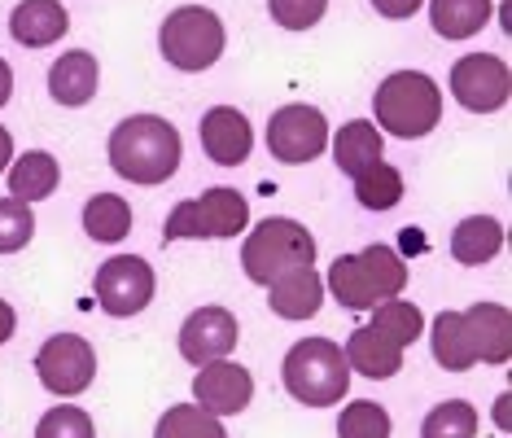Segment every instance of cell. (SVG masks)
Returning <instances> with one entry per match:
<instances>
[{
	"label": "cell",
	"mask_w": 512,
	"mask_h": 438,
	"mask_svg": "<svg viewBox=\"0 0 512 438\" xmlns=\"http://www.w3.org/2000/svg\"><path fill=\"white\" fill-rule=\"evenodd\" d=\"M110 167L132 184H167L180 167V132L158 114H132L110 132Z\"/></svg>",
	"instance_id": "1"
},
{
	"label": "cell",
	"mask_w": 512,
	"mask_h": 438,
	"mask_svg": "<svg viewBox=\"0 0 512 438\" xmlns=\"http://www.w3.org/2000/svg\"><path fill=\"white\" fill-rule=\"evenodd\" d=\"M329 290L346 311H372L407 290V263L390 246H368L329 268Z\"/></svg>",
	"instance_id": "2"
},
{
	"label": "cell",
	"mask_w": 512,
	"mask_h": 438,
	"mask_svg": "<svg viewBox=\"0 0 512 438\" xmlns=\"http://www.w3.org/2000/svg\"><path fill=\"white\" fill-rule=\"evenodd\" d=\"M372 114L390 136L416 141L429 136L442 119V92L425 71H394L390 79H381L377 97H372Z\"/></svg>",
	"instance_id": "3"
},
{
	"label": "cell",
	"mask_w": 512,
	"mask_h": 438,
	"mask_svg": "<svg viewBox=\"0 0 512 438\" xmlns=\"http://www.w3.org/2000/svg\"><path fill=\"white\" fill-rule=\"evenodd\" d=\"M285 390L311 408H333L342 395H351V368L337 342L302 338L285 355Z\"/></svg>",
	"instance_id": "4"
},
{
	"label": "cell",
	"mask_w": 512,
	"mask_h": 438,
	"mask_svg": "<svg viewBox=\"0 0 512 438\" xmlns=\"http://www.w3.org/2000/svg\"><path fill=\"white\" fill-rule=\"evenodd\" d=\"M316 263V237L298 219H263L241 246V268L254 285H272L294 268Z\"/></svg>",
	"instance_id": "5"
},
{
	"label": "cell",
	"mask_w": 512,
	"mask_h": 438,
	"mask_svg": "<svg viewBox=\"0 0 512 438\" xmlns=\"http://www.w3.org/2000/svg\"><path fill=\"white\" fill-rule=\"evenodd\" d=\"M158 44H162V57H167L176 71H206V66H215L219 53H224V22L206 5L171 9L158 31Z\"/></svg>",
	"instance_id": "6"
},
{
	"label": "cell",
	"mask_w": 512,
	"mask_h": 438,
	"mask_svg": "<svg viewBox=\"0 0 512 438\" xmlns=\"http://www.w3.org/2000/svg\"><path fill=\"white\" fill-rule=\"evenodd\" d=\"M246 198L237 189H206L202 198L193 202H180L176 211L167 215L162 224V237L167 241H184V237H197V241H224V237H237L246 228Z\"/></svg>",
	"instance_id": "7"
},
{
	"label": "cell",
	"mask_w": 512,
	"mask_h": 438,
	"mask_svg": "<svg viewBox=\"0 0 512 438\" xmlns=\"http://www.w3.org/2000/svg\"><path fill=\"white\" fill-rule=\"evenodd\" d=\"M36 373L49 395H84L97 377V351L79 333H53L36 355Z\"/></svg>",
	"instance_id": "8"
},
{
	"label": "cell",
	"mask_w": 512,
	"mask_h": 438,
	"mask_svg": "<svg viewBox=\"0 0 512 438\" xmlns=\"http://www.w3.org/2000/svg\"><path fill=\"white\" fill-rule=\"evenodd\" d=\"M508 92H512V75L508 62L495 53H469L451 66V97L460 101L464 110L473 114H495L508 106Z\"/></svg>",
	"instance_id": "9"
},
{
	"label": "cell",
	"mask_w": 512,
	"mask_h": 438,
	"mask_svg": "<svg viewBox=\"0 0 512 438\" xmlns=\"http://www.w3.org/2000/svg\"><path fill=\"white\" fill-rule=\"evenodd\" d=\"M324 145H329V123H324V114L316 106H285L267 123V149H272V158H281L289 167L316 163Z\"/></svg>",
	"instance_id": "10"
},
{
	"label": "cell",
	"mask_w": 512,
	"mask_h": 438,
	"mask_svg": "<svg viewBox=\"0 0 512 438\" xmlns=\"http://www.w3.org/2000/svg\"><path fill=\"white\" fill-rule=\"evenodd\" d=\"M154 298V268L141 255H114L97 272V303L110 316H136Z\"/></svg>",
	"instance_id": "11"
},
{
	"label": "cell",
	"mask_w": 512,
	"mask_h": 438,
	"mask_svg": "<svg viewBox=\"0 0 512 438\" xmlns=\"http://www.w3.org/2000/svg\"><path fill=\"white\" fill-rule=\"evenodd\" d=\"M237 347V316L228 307H197L180 329V355L189 364H215L228 360Z\"/></svg>",
	"instance_id": "12"
},
{
	"label": "cell",
	"mask_w": 512,
	"mask_h": 438,
	"mask_svg": "<svg viewBox=\"0 0 512 438\" xmlns=\"http://www.w3.org/2000/svg\"><path fill=\"white\" fill-rule=\"evenodd\" d=\"M193 395H197V408H206L211 417H232V412H246V403L254 399V377L250 368L232 360H215V364H202Z\"/></svg>",
	"instance_id": "13"
},
{
	"label": "cell",
	"mask_w": 512,
	"mask_h": 438,
	"mask_svg": "<svg viewBox=\"0 0 512 438\" xmlns=\"http://www.w3.org/2000/svg\"><path fill=\"white\" fill-rule=\"evenodd\" d=\"M473 364H508L512 355V311L504 303H473L460 311Z\"/></svg>",
	"instance_id": "14"
},
{
	"label": "cell",
	"mask_w": 512,
	"mask_h": 438,
	"mask_svg": "<svg viewBox=\"0 0 512 438\" xmlns=\"http://www.w3.org/2000/svg\"><path fill=\"white\" fill-rule=\"evenodd\" d=\"M202 149H206V158L219 163V167H241L250 158V149H254L250 119L241 110H232V106L206 110V119H202Z\"/></svg>",
	"instance_id": "15"
},
{
	"label": "cell",
	"mask_w": 512,
	"mask_h": 438,
	"mask_svg": "<svg viewBox=\"0 0 512 438\" xmlns=\"http://www.w3.org/2000/svg\"><path fill=\"white\" fill-rule=\"evenodd\" d=\"M71 27V14H66L62 0H22V5L9 14V36H14L22 49H44V44H57Z\"/></svg>",
	"instance_id": "16"
},
{
	"label": "cell",
	"mask_w": 512,
	"mask_h": 438,
	"mask_svg": "<svg viewBox=\"0 0 512 438\" xmlns=\"http://www.w3.org/2000/svg\"><path fill=\"white\" fill-rule=\"evenodd\" d=\"M267 303L281 320H311L324 303V281L316 276V263L311 268H294L285 272L281 281L267 285Z\"/></svg>",
	"instance_id": "17"
},
{
	"label": "cell",
	"mask_w": 512,
	"mask_h": 438,
	"mask_svg": "<svg viewBox=\"0 0 512 438\" xmlns=\"http://www.w3.org/2000/svg\"><path fill=\"white\" fill-rule=\"evenodd\" d=\"M97 57L75 49L66 57H57L53 71H49V92L57 106H88L92 97H97Z\"/></svg>",
	"instance_id": "18"
},
{
	"label": "cell",
	"mask_w": 512,
	"mask_h": 438,
	"mask_svg": "<svg viewBox=\"0 0 512 438\" xmlns=\"http://www.w3.org/2000/svg\"><path fill=\"white\" fill-rule=\"evenodd\" d=\"M342 355H346V368H351V373H364V377H372V382L394 377L403 368V351L381 338V333H372L368 325H359L351 333V342H346Z\"/></svg>",
	"instance_id": "19"
},
{
	"label": "cell",
	"mask_w": 512,
	"mask_h": 438,
	"mask_svg": "<svg viewBox=\"0 0 512 438\" xmlns=\"http://www.w3.org/2000/svg\"><path fill=\"white\" fill-rule=\"evenodd\" d=\"M381 132H377V123H368V119H355V123H346L342 132H337V141H333V158H337V167L346 171L351 180H359L364 171H372L377 163H386L381 158Z\"/></svg>",
	"instance_id": "20"
},
{
	"label": "cell",
	"mask_w": 512,
	"mask_h": 438,
	"mask_svg": "<svg viewBox=\"0 0 512 438\" xmlns=\"http://www.w3.org/2000/svg\"><path fill=\"white\" fill-rule=\"evenodd\" d=\"M57 184H62V167H57V158L44 154V149H31V154H22L18 163L9 167V193L27 206L53 198Z\"/></svg>",
	"instance_id": "21"
},
{
	"label": "cell",
	"mask_w": 512,
	"mask_h": 438,
	"mask_svg": "<svg viewBox=\"0 0 512 438\" xmlns=\"http://www.w3.org/2000/svg\"><path fill=\"white\" fill-rule=\"evenodd\" d=\"M499 250H504V224L491 215H469L460 219V228L451 233V255H456L464 268H477V263H491Z\"/></svg>",
	"instance_id": "22"
},
{
	"label": "cell",
	"mask_w": 512,
	"mask_h": 438,
	"mask_svg": "<svg viewBox=\"0 0 512 438\" xmlns=\"http://www.w3.org/2000/svg\"><path fill=\"white\" fill-rule=\"evenodd\" d=\"M491 0H429V22L442 40H469L491 22Z\"/></svg>",
	"instance_id": "23"
},
{
	"label": "cell",
	"mask_w": 512,
	"mask_h": 438,
	"mask_svg": "<svg viewBox=\"0 0 512 438\" xmlns=\"http://www.w3.org/2000/svg\"><path fill=\"white\" fill-rule=\"evenodd\" d=\"M372 333H381L386 342H394L399 351H407L416 338H421L425 329V316L416 303H407V298H386V303L372 307V320H368Z\"/></svg>",
	"instance_id": "24"
},
{
	"label": "cell",
	"mask_w": 512,
	"mask_h": 438,
	"mask_svg": "<svg viewBox=\"0 0 512 438\" xmlns=\"http://www.w3.org/2000/svg\"><path fill=\"white\" fill-rule=\"evenodd\" d=\"M84 233L92 241H101V246L123 241L127 233H132V206H127L119 193H97V198H88V206H84Z\"/></svg>",
	"instance_id": "25"
},
{
	"label": "cell",
	"mask_w": 512,
	"mask_h": 438,
	"mask_svg": "<svg viewBox=\"0 0 512 438\" xmlns=\"http://www.w3.org/2000/svg\"><path fill=\"white\" fill-rule=\"evenodd\" d=\"M434 360L447 373H469L473 368V351H469V338H464L460 311H442L434 320Z\"/></svg>",
	"instance_id": "26"
},
{
	"label": "cell",
	"mask_w": 512,
	"mask_h": 438,
	"mask_svg": "<svg viewBox=\"0 0 512 438\" xmlns=\"http://www.w3.org/2000/svg\"><path fill=\"white\" fill-rule=\"evenodd\" d=\"M154 438H228V430L197 403H176L171 412H162Z\"/></svg>",
	"instance_id": "27"
},
{
	"label": "cell",
	"mask_w": 512,
	"mask_h": 438,
	"mask_svg": "<svg viewBox=\"0 0 512 438\" xmlns=\"http://www.w3.org/2000/svg\"><path fill=\"white\" fill-rule=\"evenodd\" d=\"M355 198L364 211H390V206L403 202V176L399 167L390 163H377L372 171H364V176L355 180Z\"/></svg>",
	"instance_id": "28"
},
{
	"label": "cell",
	"mask_w": 512,
	"mask_h": 438,
	"mask_svg": "<svg viewBox=\"0 0 512 438\" xmlns=\"http://www.w3.org/2000/svg\"><path fill=\"white\" fill-rule=\"evenodd\" d=\"M421 438H477V408L464 399H447L421 425Z\"/></svg>",
	"instance_id": "29"
},
{
	"label": "cell",
	"mask_w": 512,
	"mask_h": 438,
	"mask_svg": "<svg viewBox=\"0 0 512 438\" xmlns=\"http://www.w3.org/2000/svg\"><path fill=\"white\" fill-rule=\"evenodd\" d=\"M337 438H390V417L386 408L368 399L346 403V412L337 417Z\"/></svg>",
	"instance_id": "30"
},
{
	"label": "cell",
	"mask_w": 512,
	"mask_h": 438,
	"mask_svg": "<svg viewBox=\"0 0 512 438\" xmlns=\"http://www.w3.org/2000/svg\"><path fill=\"white\" fill-rule=\"evenodd\" d=\"M36 438H97V430H92V417L84 408H75V403H57V408H49L40 417Z\"/></svg>",
	"instance_id": "31"
},
{
	"label": "cell",
	"mask_w": 512,
	"mask_h": 438,
	"mask_svg": "<svg viewBox=\"0 0 512 438\" xmlns=\"http://www.w3.org/2000/svg\"><path fill=\"white\" fill-rule=\"evenodd\" d=\"M31 233H36V215H31V206L18 202V198L0 202V255L22 250L31 241Z\"/></svg>",
	"instance_id": "32"
},
{
	"label": "cell",
	"mask_w": 512,
	"mask_h": 438,
	"mask_svg": "<svg viewBox=\"0 0 512 438\" xmlns=\"http://www.w3.org/2000/svg\"><path fill=\"white\" fill-rule=\"evenodd\" d=\"M267 9H272L276 27H285V31H307V27H316V22L324 18L329 0H267Z\"/></svg>",
	"instance_id": "33"
},
{
	"label": "cell",
	"mask_w": 512,
	"mask_h": 438,
	"mask_svg": "<svg viewBox=\"0 0 512 438\" xmlns=\"http://www.w3.org/2000/svg\"><path fill=\"white\" fill-rule=\"evenodd\" d=\"M421 5L425 0H372V9H377L381 18H412Z\"/></svg>",
	"instance_id": "34"
},
{
	"label": "cell",
	"mask_w": 512,
	"mask_h": 438,
	"mask_svg": "<svg viewBox=\"0 0 512 438\" xmlns=\"http://www.w3.org/2000/svg\"><path fill=\"white\" fill-rule=\"evenodd\" d=\"M14 329H18V316H14V307L0 298V347H5L9 338H14Z\"/></svg>",
	"instance_id": "35"
},
{
	"label": "cell",
	"mask_w": 512,
	"mask_h": 438,
	"mask_svg": "<svg viewBox=\"0 0 512 438\" xmlns=\"http://www.w3.org/2000/svg\"><path fill=\"white\" fill-rule=\"evenodd\" d=\"M9 97H14V71H9V62L0 57V106H5Z\"/></svg>",
	"instance_id": "36"
},
{
	"label": "cell",
	"mask_w": 512,
	"mask_h": 438,
	"mask_svg": "<svg viewBox=\"0 0 512 438\" xmlns=\"http://www.w3.org/2000/svg\"><path fill=\"white\" fill-rule=\"evenodd\" d=\"M9 158H14V136H9L5 128H0V171L9 167Z\"/></svg>",
	"instance_id": "37"
}]
</instances>
